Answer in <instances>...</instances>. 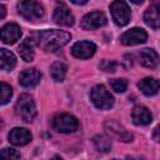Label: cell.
<instances>
[{
  "instance_id": "cell-1",
  "label": "cell",
  "mask_w": 160,
  "mask_h": 160,
  "mask_svg": "<svg viewBox=\"0 0 160 160\" xmlns=\"http://www.w3.org/2000/svg\"><path fill=\"white\" fill-rule=\"evenodd\" d=\"M38 44L44 49L49 51H55L64 45H66L71 40V35L66 31L61 30H42L36 34Z\"/></svg>"
},
{
  "instance_id": "cell-2",
  "label": "cell",
  "mask_w": 160,
  "mask_h": 160,
  "mask_svg": "<svg viewBox=\"0 0 160 160\" xmlns=\"http://www.w3.org/2000/svg\"><path fill=\"white\" fill-rule=\"evenodd\" d=\"M15 114L25 122L32 121L36 116V106L34 99L28 94H22L15 104Z\"/></svg>"
},
{
  "instance_id": "cell-3",
  "label": "cell",
  "mask_w": 160,
  "mask_h": 160,
  "mask_svg": "<svg viewBox=\"0 0 160 160\" xmlns=\"http://www.w3.org/2000/svg\"><path fill=\"white\" fill-rule=\"evenodd\" d=\"M18 12L25 20L36 21L44 16V8L36 0H21L18 4Z\"/></svg>"
},
{
  "instance_id": "cell-4",
  "label": "cell",
  "mask_w": 160,
  "mask_h": 160,
  "mask_svg": "<svg viewBox=\"0 0 160 160\" xmlns=\"http://www.w3.org/2000/svg\"><path fill=\"white\" fill-rule=\"evenodd\" d=\"M90 98L92 104L100 110H109L114 105V98L104 85L94 86L90 92Z\"/></svg>"
},
{
  "instance_id": "cell-5",
  "label": "cell",
  "mask_w": 160,
  "mask_h": 160,
  "mask_svg": "<svg viewBox=\"0 0 160 160\" xmlns=\"http://www.w3.org/2000/svg\"><path fill=\"white\" fill-rule=\"evenodd\" d=\"M110 12L114 22L119 26H125L130 21V9L124 0H114L110 5Z\"/></svg>"
},
{
  "instance_id": "cell-6",
  "label": "cell",
  "mask_w": 160,
  "mask_h": 160,
  "mask_svg": "<svg viewBox=\"0 0 160 160\" xmlns=\"http://www.w3.org/2000/svg\"><path fill=\"white\" fill-rule=\"evenodd\" d=\"M78 119L70 114H58L52 118V128L59 132H72L78 129Z\"/></svg>"
},
{
  "instance_id": "cell-7",
  "label": "cell",
  "mask_w": 160,
  "mask_h": 160,
  "mask_svg": "<svg viewBox=\"0 0 160 160\" xmlns=\"http://www.w3.org/2000/svg\"><path fill=\"white\" fill-rule=\"evenodd\" d=\"M105 130L108 131V134L110 136H112L114 139H116L118 141H124V142H129L132 140V135L131 132H129L124 126H121L119 122H116L115 120H108L105 122Z\"/></svg>"
},
{
  "instance_id": "cell-8",
  "label": "cell",
  "mask_w": 160,
  "mask_h": 160,
  "mask_svg": "<svg viewBox=\"0 0 160 160\" xmlns=\"http://www.w3.org/2000/svg\"><path fill=\"white\" fill-rule=\"evenodd\" d=\"M108 22V19L105 16L104 12L101 11H92L86 14L82 19H81V28L85 30H95L99 29L101 26H104Z\"/></svg>"
},
{
  "instance_id": "cell-9",
  "label": "cell",
  "mask_w": 160,
  "mask_h": 160,
  "mask_svg": "<svg viewBox=\"0 0 160 160\" xmlns=\"http://www.w3.org/2000/svg\"><path fill=\"white\" fill-rule=\"evenodd\" d=\"M52 19L58 25H61V26H71V25H74V21H75L72 12L64 2L59 4L55 8Z\"/></svg>"
},
{
  "instance_id": "cell-10",
  "label": "cell",
  "mask_w": 160,
  "mask_h": 160,
  "mask_svg": "<svg viewBox=\"0 0 160 160\" xmlns=\"http://www.w3.org/2000/svg\"><path fill=\"white\" fill-rule=\"evenodd\" d=\"M148 39V34L144 29L141 28H134L128 31H125L121 36L120 40L124 45H136V44H142Z\"/></svg>"
},
{
  "instance_id": "cell-11",
  "label": "cell",
  "mask_w": 160,
  "mask_h": 160,
  "mask_svg": "<svg viewBox=\"0 0 160 160\" xmlns=\"http://www.w3.org/2000/svg\"><path fill=\"white\" fill-rule=\"evenodd\" d=\"M95 51H96V45L91 41H85V40L74 44V46L71 48L72 55L79 59H89L95 54Z\"/></svg>"
},
{
  "instance_id": "cell-12",
  "label": "cell",
  "mask_w": 160,
  "mask_h": 160,
  "mask_svg": "<svg viewBox=\"0 0 160 160\" xmlns=\"http://www.w3.org/2000/svg\"><path fill=\"white\" fill-rule=\"evenodd\" d=\"M21 38V30L16 24H6L0 30V39L5 44H15Z\"/></svg>"
},
{
  "instance_id": "cell-13",
  "label": "cell",
  "mask_w": 160,
  "mask_h": 160,
  "mask_svg": "<svg viewBox=\"0 0 160 160\" xmlns=\"http://www.w3.org/2000/svg\"><path fill=\"white\" fill-rule=\"evenodd\" d=\"M8 138H9V141L12 145H16V146L26 145L32 139L31 132L28 129H24V128H14L12 130H10Z\"/></svg>"
},
{
  "instance_id": "cell-14",
  "label": "cell",
  "mask_w": 160,
  "mask_h": 160,
  "mask_svg": "<svg viewBox=\"0 0 160 160\" xmlns=\"http://www.w3.org/2000/svg\"><path fill=\"white\" fill-rule=\"evenodd\" d=\"M41 74L35 69H26L19 75V82L24 88H34L40 82Z\"/></svg>"
},
{
  "instance_id": "cell-15",
  "label": "cell",
  "mask_w": 160,
  "mask_h": 160,
  "mask_svg": "<svg viewBox=\"0 0 160 160\" xmlns=\"http://www.w3.org/2000/svg\"><path fill=\"white\" fill-rule=\"evenodd\" d=\"M131 118L136 125H148L152 120V115H151L150 110L142 105L134 108V110L131 112Z\"/></svg>"
},
{
  "instance_id": "cell-16",
  "label": "cell",
  "mask_w": 160,
  "mask_h": 160,
  "mask_svg": "<svg viewBox=\"0 0 160 160\" xmlns=\"http://www.w3.org/2000/svg\"><path fill=\"white\" fill-rule=\"evenodd\" d=\"M158 60H159V56L156 51H154L152 49H142L139 52V61L145 68H150V69L156 68Z\"/></svg>"
},
{
  "instance_id": "cell-17",
  "label": "cell",
  "mask_w": 160,
  "mask_h": 160,
  "mask_svg": "<svg viewBox=\"0 0 160 160\" xmlns=\"http://www.w3.org/2000/svg\"><path fill=\"white\" fill-rule=\"evenodd\" d=\"M138 88L141 90L142 94L152 96L159 91V81L154 78H145L138 82Z\"/></svg>"
},
{
  "instance_id": "cell-18",
  "label": "cell",
  "mask_w": 160,
  "mask_h": 160,
  "mask_svg": "<svg viewBox=\"0 0 160 160\" xmlns=\"http://www.w3.org/2000/svg\"><path fill=\"white\" fill-rule=\"evenodd\" d=\"M16 65V58L15 55L6 49H0V69L5 71H10Z\"/></svg>"
},
{
  "instance_id": "cell-19",
  "label": "cell",
  "mask_w": 160,
  "mask_h": 160,
  "mask_svg": "<svg viewBox=\"0 0 160 160\" xmlns=\"http://www.w3.org/2000/svg\"><path fill=\"white\" fill-rule=\"evenodd\" d=\"M34 45L35 42L31 38H26L19 45V54L25 61H31L34 59Z\"/></svg>"
},
{
  "instance_id": "cell-20",
  "label": "cell",
  "mask_w": 160,
  "mask_h": 160,
  "mask_svg": "<svg viewBox=\"0 0 160 160\" xmlns=\"http://www.w3.org/2000/svg\"><path fill=\"white\" fill-rule=\"evenodd\" d=\"M144 20L145 22L152 28L154 30H158L159 29V20H160V16H159V6L158 5H152L150 6L145 14H144Z\"/></svg>"
},
{
  "instance_id": "cell-21",
  "label": "cell",
  "mask_w": 160,
  "mask_h": 160,
  "mask_svg": "<svg viewBox=\"0 0 160 160\" xmlns=\"http://www.w3.org/2000/svg\"><path fill=\"white\" fill-rule=\"evenodd\" d=\"M66 71H68V66L64 64V62H60V61H56L51 65V76L55 81H62L65 79V75H66Z\"/></svg>"
},
{
  "instance_id": "cell-22",
  "label": "cell",
  "mask_w": 160,
  "mask_h": 160,
  "mask_svg": "<svg viewBox=\"0 0 160 160\" xmlns=\"http://www.w3.org/2000/svg\"><path fill=\"white\" fill-rule=\"evenodd\" d=\"M94 144L96 146V149L101 152H106L111 149V144H110V140L102 135H96L94 138Z\"/></svg>"
},
{
  "instance_id": "cell-23",
  "label": "cell",
  "mask_w": 160,
  "mask_h": 160,
  "mask_svg": "<svg viewBox=\"0 0 160 160\" xmlns=\"http://www.w3.org/2000/svg\"><path fill=\"white\" fill-rule=\"evenodd\" d=\"M12 95V89L9 84L0 81V105H5L9 102Z\"/></svg>"
},
{
  "instance_id": "cell-24",
  "label": "cell",
  "mask_w": 160,
  "mask_h": 160,
  "mask_svg": "<svg viewBox=\"0 0 160 160\" xmlns=\"http://www.w3.org/2000/svg\"><path fill=\"white\" fill-rule=\"evenodd\" d=\"M110 86L116 92H124L128 88V80L126 79H112L110 80Z\"/></svg>"
},
{
  "instance_id": "cell-25",
  "label": "cell",
  "mask_w": 160,
  "mask_h": 160,
  "mask_svg": "<svg viewBox=\"0 0 160 160\" xmlns=\"http://www.w3.org/2000/svg\"><path fill=\"white\" fill-rule=\"evenodd\" d=\"M19 158H20V154L16 150L11 149V148H5V149H2L0 151V159H10V160H12V159H19Z\"/></svg>"
},
{
  "instance_id": "cell-26",
  "label": "cell",
  "mask_w": 160,
  "mask_h": 160,
  "mask_svg": "<svg viewBox=\"0 0 160 160\" xmlns=\"http://www.w3.org/2000/svg\"><path fill=\"white\" fill-rule=\"evenodd\" d=\"M116 66H118V64L115 61H109V60H104L100 64V68L106 72H114L116 70Z\"/></svg>"
},
{
  "instance_id": "cell-27",
  "label": "cell",
  "mask_w": 160,
  "mask_h": 160,
  "mask_svg": "<svg viewBox=\"0 0 160 160\" xmlns=\"http://www.w3.org/2000/svg\"><path fill=\"white\" fill-rule=\"evenodd\" d=\"M5 16H6V8H5L4 5L0 4V20L4 19Z\"/></svg>"
},
{
  "instance_id": "cell-28",
  "label": "cell",
  "mask_w": 160,
  "mask_h": 160,
  "mask_svg": "<svg viewBox=\"0 0 160 160\" xmlns=\"http://www.w3.org/2000/svg\"><path fill=\"white\" fill-rule=\"evenodd\" d=\"M158 132H159V128L156 126V128L154 129V139H155V141H159V136H158Z\"/></svg>"
},
{
  "instance_id": "cell-29",
  "label": "cell",
  "mask_w": 160,
  "mask_h": 160,
  "mask_svg": "<svg viewBox=\"0 0 160 160\" xmlns=\"http://www.w3.org/2000/svg\"><path fill=\"white\" fill-rule=\"evenodd\" d=\"M74 4H76V5H82V4H85L88 0H71Z\"/></svg>"
},
{
  "instance_id": "cell-30",
  "label": "cell",
  "mask_w": 160,
  "mask_h": 160,
  "mask_svg": "<svg viewBox=\"0 0 160 160\" xmlns=\"http://www.w3.org/2000/svg\"><path fill=\"white\" fill-rule=\"evenodd\" d=\"M131 2H134V4H141L144 0H130Z\"/></svg>"
},
{
  "instance_id": "cell-31",
  "label": "cell",
  "mask_w": 160,
  "mask_h": 160,
  "mask_svg": "<svg viewBox=\"0 0 160 160\" xmlns=\"http://www.w3.org/2000/svg\"><path fill=\"white\" fill-rule=\"evenodd\" d=\"M1 125H2V124H1V120H0V126H1Z\"/></svg>"
}]
</instances>
